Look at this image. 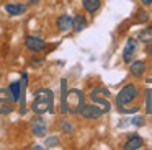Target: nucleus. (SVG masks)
<instances>
[{
  "mask_svg": "<svg viewBox=\"0 0 152 150\" xmlns=\"http://www.w3.org/2000/svg\"><path fill=\"white\" fill-rule=\"evenodd\" d=\"M31 111L34 114H44V113H51L54 114V93L53 90L46 87H41L34 90V100L31 103Z\"/></svg>",
  "mask_w": 152,
  "mask_h": 150,
  "instance_id": "1",
  "label": "nucleus"
},
{
  "mask_svg": "<svg viewBox=\"0 0 152 150\" xmlns=\"http://www.w3.org/2000/svg\"><path fill=\"white\" fill-rule=\"evenodd\" d=\"M67 111L70 114H80L82 108L85 106V95L79 88H72L67 91Z\"/></svg>",
  "mask_w": 152,
  "mask_h": 150,
  "instance_id": "2",
  "label": "nucleus"
},
{
  "mask_svg": "<svg viewBox=\"0 0 152 150\" xmlns=\"http://www.w3.org/2000/svg\"><path fill=\"white\" fill-rule=\"evenodd\" d=\"M108 96H110V90L105 88V87H96V88H93V90L90 91V101L95 103V104H98L105 114L111 111V103H110Z\"/></svg>",
  "mask_w": 152,
  "mask_h": 150,
  "instance_id": "3",
  "label": "nucleus"
},
{
  "mask_svg": "<svg viewBox=\"0 0 152 150\" xmlns=\"http://www.w3.org/2000/svg\"><path fill=\"white\" fill-rule=\"evenodd\" d=\"M139 96V88L134 83H128L119 90V93L116 95V106H128L129 103L136 100Z\"/></svg>",
  "mask_w": 152,
  "mask_h": 150,
  "instance_id": "4",
  "label": "nucleus"
},
{
  "mask_svg": "<svg viewBox=\"0 0 152 150\" xmlns=\"http://www.w3.org/2000/svg\"><path fill=\"white\" fill-rule=\"evenodd\" d=\"M23 42H25V47H26L28 51L34 52V54H39V52H43L44 49L48 47V42L44 41L43 38H39V36H33V34L25 36Z\"/></svg>",
  "mask_w": 152,
  "mask_h": 150,
  "instance_id": "5",
  "label": "nucleus"
},
{
  "mask_svg": "<svg viewBox=\"0 0 152 150\" xmlns=\"http://www.w3.org/2000/svg\"><path fill=\"white\" fill-rule=\"evenodd\" d=\"M15 111V103L10 96L8 88H0V116H7Z\"/></svg>",
  "mask_w": 152,
  "mask_h": 150,
  "instance_id": "6",
  "label": "nucleus"
},
{
  "mask_svg": "<svg viewBox=\"0 0 152 150\" xmlns=\"http://www.w3.org/2000/svg\"><path fill=\"white\" fill-rule=\"evenodd\" d=\"M30 129L33 132V135L36 137H46L48 134V122L43 117V114H36L30 122Z\"/></svg>",
  "mask_w": 152,
  "mask_h": 150,
  "instance_id": "7",
  "label": "nucleus"
},
{
  "mask_svg": "<svg viewBox=\"0 0 152 150\" xmlns=\"http://www.w3.org/2000/svg\"><path fill=\"white\" fill-rule=\"evenodd\" d=\"M137 39L136 38H128L126 41V46L123 49V62L124 64H131L134 60V55H136V51H137Z\"/></svg>",
  "mask_w": 152,
  "mask_h": 150,
  "instance_id": "8",
  "label": "nucleus"
},
{
  "mask_svg": "<svg viewBox=\"0 0 152 150\" xmlns=\"http://www.w3.org/2000/svg\"><path fill=\"white\" fill-rule=\"evenodd\" d=\"M26 90H28V74H21L20 75V114H26Z\"/></svg>",
  "mask_w": 152,
  "mask_h": 150,
  "instance_id": "9",
  "label": "nucleus"
},
{
  "mask_svg": "<svg viewBox=\"0 0 152 150\" xmlns=\"http://www.w3.org/2000/svg\"><path fill=\"white\" fill-rule=\"evenodd\" d=\"M80 114H82L85 119H98L100 116H103V109L98 106V104H95V103H90V104H87L85 103V106L82 108V111H80Z\"/></svg>",
  "mask_w": 152,
  "mask_h": 150,
  "instance_id": "10",
  "label": "nucleus"
},
{
  "mask_svg": "<svg viewBox=\"0 0 152 150\" xmlns=\"http://www.w3.org/2000/svg\"><path fill=\"white\" fill-rule=\"evenodd\" d=\"M142 145H144V139L141 135H137V134H132L123 143V149L124 150H137V149H142Z\"/></svg>",
  "mask_w": 152,
  "mask_h": 150,
  "instance_id": "11",
  "label": "nucleus"
},
{
  "mask_svg": "<svg viewBox=\"0 0 152 150\" xmlns=\"http://www.w3.org/2000/svg\"><path fill=\"white\" fill-rule=\"evenodd\" d=\"M56 26L61 33H67L72 29V16L67 15V13H62V15L57 16L56 20Z\"/></svg>",
  "mask_w": 152,
  "mask_h": 150,
  "instance_id": "12",
  "label": "nucleus"
},
{
  "mask_svg": "<svg viewBox=\"0 0 152 150\" xmlns=\"http://www.w3.org/2000/svg\"><path fill=\"white\" fill-rule=\"evenodd\" d=\"M88 26V20H87L85 15H82V13H77L75 16L72 18V31L75 33H82L83 29Z\"/></svg>",
  "mask_w": 152,
  "mask_h": 150,
  "instance_id": "13",
  "label": "nucleus"
},
{
  "mask_svg": "<svg viewBox=\"0 0 152 150\" xmlns=\"http://www.w3.org/2000/svg\"><path fill=\"white\" fill-rule=\"evenodd\" d=\"M145 72V60H132L129 64V74L134 78H141Z\"/></svg>",
  "mask_w": 152,
  "mask_h": 150,
  "instance_id": "14",
  "label": "nucleus"
},
{
  "mask_svg": "<svg viewBox=\"0 0 152 150\" xmlns=\"http://www.w3.org/2000/svg\"><path fill=\"white\" fill-rule=\"evenodd\" d=\"M67 91H69V87H67V78H61V108L59 111L62 114H69L67 111Z\"/></svg>",
  "mask_w": 152,
  "mask_h": 150,
  "instance_id": "15",
  "label": "nucleus"
},
{
  "mask_svg": "<svg viewBox=\"0 0 152 150\" xmlns=\"http://www.w3.org/2000/svg\"><path fill=\"white\" fill-rule=\"evenodd\" d=\"M4 8H5V12H7L8 15L20 16V15H23V13L26 12L28 5H23V3H7Z\"/></svg>",
  "mask_w": 152,
  "mask_h": 150,
  "instance_id": "16",
  "label": "nucleus"
},
{
  "mask_svg": "<svg viewBox=\"0 0 152 150\" xmlns=\"http://www.w3.org/2000/svg\"><path fill=\"white\" fill-rule=\"evenodd\" d=\"M82 7L88 15H95L102 7V0H82Z\"/></svg>",
  "mask_w": 152,
  "mask_h": 150,
  "instance_id": "17",
  "label": "nucleus"
},
{
  "mask_svg": "<svg viewBox=\"0 0 152 150\" xmlns=\"http://www.w3.org/2000/svg\"><path fill=\"white\" fill-rule=\"evenodd\" d=\"M8 91H10V96L13 100V103L17 104L20 101V80H13L8 85Z\"/></svg>",
  "mask_w": 152,
  "mask_h": 150,
  "instance_id": "18",
  "label": "nucleus"
},
{
  "mask_svg": "<svg viewBox=\"0 0 152 150\" xmlns=\"http://www.w3.org/2000/svg\"><path fill=\"white\" fill-rule=\"evenodd\" d=\"M136 39L141 42H149L152 41V26H145V28H142L141 31L137 33V36H136Z\"/></svg>",
  "mask_w": 152,
  "mask_h": 150,
  "instance_id": "19",
  "label": "nucleus"
},
{
  "mask_svg": "<svg viewBox=\"0 0 152 150\" xmlns=\"http://www.w3.org/2000/svg\"><path fill=\"white\" fill-rule=\"evenodd\" d=\"M144 96H145V114H152V91L145 90Z\"/></svg>",
  "mask_w": 152,
  "mask_h": 150,
  "instance_id": "20",
  "label": "nucleus"
},
{
  "mask_svg": "<svg viewBox=\"0 0 152 150\" xmlns=\"http://www.w3.org/2000/svg\"><path fill=\"white\" fill-rule=\"evenodd\" d=\"M61 130L66 134H74V130H75V127H74L72 122H69L67 119H62L61 121Z\"/></svg>",
  "mask_w": 152,
  "mask_h": 150,
  "instance_id": "21",
  "label": "nucleus"
},
{
  "mask_svg": "<svg viewBox=\"0 0 152 150\" xmlns=\"http://www.w3.org/2000/svg\"><path fill=\"white\" fill-rule=\"evenodd\" d=\"M149 21V13L145 10H139L136 13V23H147Z\"/></svg>",
  "mask_w": 152,
  "mask_h": 150,
  "instance_id": "22",
  "label": "nucleus"
},
{
  "mask_svg": "<svg viewBox=\"0 0 152 150\" xmlns=\"http://www.w3.org/2000/svg\"><path fill=\"white\" fill-rule=\"evenodd\" d=\"M118 111L121 114H134L139 111V106H131V108H126V106H119Z\"/></svg>",
  "mask_w": 152,
  "mask_h": 150,
  "instance_id": "23",
  "label": "nucleus"
},
{
  "mask_svg": "<svg viewBox=\"0 0 152 150\" xmlns=\"http://www.w3.org/2000/svg\"><path fill=\"white\" fill-rule=\"evenodd\" d=\"M131 124H132V126H136V127H142L145 124V117L144 116H136V117H132V119H131Z\"/></svg>",
  "mask_w": 152,
  "mask_h": 150,
  "instance_id": "24",
  "label": "nucleus"
},
{
  "mask_svg": "<svg viewBox=\"0 0 152 150\" xmlns=\"http://www.w3.org/2000/svg\"><path fill=\"white\" fill-rule=\"evenodd\" d=\"M46 147H56V145H59V137H56V135H53V137H48V140H46V143H44Z\"/></svg>",
  "mask_w": 152,
  "mask_h": 150,
  "instance_id": "25",
  "label": "nucleus"
},
{
  "mask_svg": "<svg viewBox=\"0 0 152 150\" xmlns=\"http://www.w3.org/2000/svg\"><path fill=\"white\" fill-rule=\"evenodd\" d=\"M145 54L149 55V57H152V41H149V42H145Z\"/></svg>",
  "mask_w": 152,
  "mask_h": 150,
  "instance_id": "26",
  "label": "nucleus"
},
{
  "mask_svg": "<svg viewBox=\"0 0 152 150\" xmlns=\"http://www.w3.org/2000/svg\"><path fill=\"white\" fill-rule=\"evenodd\" d=\"M31 64H33V65H41V64H43V59H36V57H34L33 60H31Z\"/></svg>",
  "mask_w": 152,
  "mask_h": 150,
  "instance_id": "27",
  "label": "nucleus"
},
{
  "mask_svg": "<svg viewBox=\"0 0 152 150\" xmlns=\"http://www.w3.org/2000/svg\"><path fill=\"white\" fill-rule=\"evenodd\" d=\"M142 7H151L152 5V0H141Z\"/></svg>",
  "mask_w": 152,
  "mask_h": 150,
  "instance_id": "28",
  "label": "nucleus"
},
{
  "mask_svg": "<svg viewBox=\"0 0 152 150\" xmlns=\"http://www.w3.org/2000/svg\"><path fill=\"white\" fill-rule=\"evenodd\" d=\"M36 3H39V0H30V3H28V5H36Z\"/></svg>",
  "mask_w": 152,
  "mask_h": 150,
  "instance_id": "29",
  "label": "nucleus"
}]
</instances>
